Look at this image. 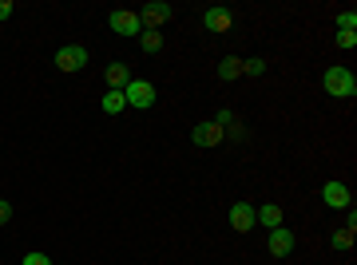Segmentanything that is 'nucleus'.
<instances>
[{
    "label": "nucleus",
    "mask_w": 357,
    "mask_h": 265,
    "mask_svg": "<svg viewBox=\"0 0 357 265\" xmlns=\"http://www.w3.org/2000/svg\"><path fill=\"white\" fill-rule=\"evenodd\" d=\"M321 88H326V95H333V99H354L357 95V76L349 72V67H326Z\"/></svg>",
    "instance_id": "f257e3e1"
},
{
    "label": "nucleus",
    "mask_w": 357,
    "mask_h": 265,
    "mask_svg": "<svg viewBox=\"0 0 357 265\" xmlns=\"http://www.w3.org/2000/svg\"><path fill=\"white\" fill-rule=\"evenodd\" d=\"M123 99H128V107H135V111H147V107H155L159 91H155L151 79H131L128 88H123Z\"/></svg>",
    "instance_id": "f03ea898"
},
{
    "label": "nucleus",
    "mask_w": 357,
    "mask_h": 265,
    "mask_svg": "<svg viewBox=\"0 0 357 265\" xmlns=\"http://www.w3.org/2000/svg\"><path fill=\"white\" fill-rule=\"evenodd\" d=\"M56 67L72 76V72H84L88 67V44H64V48L56 51Z\"/></svg>",
    "instance_id": "7ed1b4c3"
},
{
    "label": "nucleus",
    "mask_w": 357,
    "mask_h": 265,
    "mask_svg": "<svg viewBox=\"0 0 357 265\" xmlns=\"http://www.w3.org/2000/svg\"><path fill=\"white\" fill-rule=\"evenodd\" d=\"M171 16H175V8L167 0H147L139 8V24H143V32H159V24H167Z\"/></svg>",
    "instance_id": "20e7f679"
},
{
    "label": "nucleus",
    "mask_w": 357,
    "mask_h": 265,
    "mask_svg": "<svg viewBox=\"0 0 357 265\" xmlns=\"http://www.w3.org/2000/svg\"><path fill=\"white\" fill-rule=\"evenodd\" d=\"M107 28H112L115 36H139L143 24H139V13H128V8H115V13H107Z\"/></svg>",
    "instance_id": "39448f33"
},
{
    "label": "nucleus",
    "mask_w": 357,
    "mask_h": 265,
    "mask_svg": "<svg viewBox=\"0 0 357 265\" xmlns=\"http://www.w3.org/2000/svg\"><path fill=\"white\" fill-rule=\"evenodd\" d=\"M191 139H195V147H203V151H211V147H218V143L227 139V135H222V127H218L215 119H211V123H195Z\"/></svg>",
    "instance_id": "423d86ee"
},
{
    "label": "nucleus",
    "mask_w": 357,
    "mask_h": 265,
    "mask_svg": "<svg viewBox=\"0 0 357 265\" xmlns=\"http://www.w3.org/2000/svg\"><path fill=\"white\" fill-rule=\"evenodd\" d=\"M321 202L333 206V210H345V206H354V194H349L345 182H326L321 186Z\"/></svg>",
    "instance_id": "0eeeda50"
},
{
    "label": "nucleus",
    "mask_w": 357,
    "mask_h": 265,
    "mask_svg": "<svg viewBox=\"0 0 357 265\" xmlns=\"http://www.w3.org/2000/svg\"><path fill=\"white\" fill-rule=\"evenodd\" d=\"M266 250L274 253V257H286V253H294V234L286 226H274L266 238Z\"/></svg>",
    "instance_id": "6e6552de"
},
{
    "label": "nucleus",
    "mask_w": 357,
    "mask_h": 265,
    "mask_svg": "<svg viewBox=\"0 0 357 265\" xmlns=\"http://www.w3.org/2000/svg\"><path fill=\"white\" fill-rule=\"evenodd\" d=\"M230 226L238 230V234H250V230H255V206L250 202H234L230 206Z\"/></svg>",
    "instance_id": "1a4fd4ad"
},
{
    "label": "nucleus",
    "mask_w": 357,
    "mask_h": 265,
    "mask_svg": "<svg viewBox=\"0 0 357 265\" xmlns=\"http://www.w3.org/2000/svg\"><path fill=\"white\" fill-rule=\"evenodd\" d=\"M230 20H234V16H230V8H222V4H211V8L203 13V28H206V32H227Z\"/></svg>",
    "instance_id": "9d476101"
},
{
    "label": "nucleus",
    "mask_w": 357,
    "mask_h": 265,
    "mask_svg": "<svg viewBox=\"0 0 357 265\" xmlns=\"http://www.w3.org/2000/svg\"><path fill=\"white\" fill-rule=\"evenodd\" d=\"M103 79H107V91H123L131 83V72H128V63H107V72H103Z\"/></svg>",
    "instance_id": "9b49d317"
},
{
    "label": "nucleus",
    "mask_w": 357,
    "mask_h": 265,
    "mask_svg": "<svg viewBox=\"0 0 357 265\" xmlns=\"http://www.w3.org/2000/svg\"><path fill=\"white\" fill-rule=\"evenodd\" d=\"M255 222H258V226H266V230L282 226V206H278V202H266V206H258V210H255Z\"/></svg>",
    "instance_id": "f8f14e48"
},
{
    "label": "nucleus",
    "mask_w": 357,
    "mask_h": 265,
    "mask_svg": "<svg viewBox=\"0 0 357 265\" xmlns=\"http://www.w3.org/2000/svg\"><path fill=\"white\" fill-rule=\"evenodd\" d=\"M218 127H222V135H227V139H243L246 135V127L238 123V119H234V115L227 111V107H222V111H218V119H215Z\"/></svg>",
    "instance_id": "ddd939ff"
},
{
    "label": "nucleus",
    "mask_w": 357,
    "mask_h": 265,
    "mask_svg": "<svg viewBox=\"0 0 357 265\" xmlns=\"http://www.w3.org/2000/svg\"><path fill=\"white\" fill-rule=\"evenodd\" d=\"M218 76L227 79V83L243 79V60H238V56H222V63H218Z\"/></svg>",
    "instance_id": "4468645a"
},
{
    "label": "nucleus",
    "mask_w": 357,
    "mask_h": 265,
    "mask_svg": "<svg viewBox=\"0 0 357 265\" xmlns=\"http://www.w3.org/2000/svg\"><path fill=\"white\" fill-rule=\"evenodd\" d=\"M100 107L107 115H119V111H128V99H123V91H107V95L100 99Z\"/></svg>",
    "instance_id": "2eb2a0df"
},
{
    "label": "nucleus",
    "mask_w": 357,
    "mask_h": 265,
    "mask_svg": "<svg viewBox=\"0 0 357 265\" xmlns=\"http://www.w3.org/2000/svg\"><path fill=\"white\" fill-rule=\"evenodd\" d=\"M330 246H333V250H354V230H349V226H342V230H333V238H330Z\"/></svg>",
    "instance_id": "dca6fc26"
},
{
    "label": "nucleus",
    "mask_w": 357,
    "mask_h": 265,
    "mask_svg": "<svg viewBox=\"0 0 357 265\" xmlns=\"http://www.w3.org/2000/svg\"><path fill=\"white\" fill-rule=\"evenodd\" d=\"M139 48L147 51V56H155V51H163V36H159V32H139Z\"/></svg>",
    "instance_id": "f3484780"
},
{
    "label": "nucleus",
    "mask_w": 357,
    "mask_h": 265,
    "mask_svg": "<svg viewBox=\"0 0 357 265\" xmlns=\"http://www.w3.org/2000/svg\"><path fill=\"white\" fill-rule=\"evenodd\" d=\"M337 32H357V13H337Z\"/></svg>",
    "instance_id": "a211bd4d"
},
{
    "label": "nucleus",
    "mask_w": 357,
    "mask_h": 265,
    "mask_svg": "<svg viewBox=\"0 0 357 265\" xmlns=\"http://www.w3.org/2000/svg\"><path fill=\"white\" fill-rule=\"evenodd\" d=\"M266 72V60L262 56H255V60H243V76H262Z\"/></svg>",
    "instance_id": "6ab92c4d"
},
{
    "label": "nucleus",
    "mask_w": 357,
    "mask_h": 265,
    "mask_svg": "<svg viewBox=\"0 0 357 265\" xmlns=\"http://www.w3.org/2000/svg\"><path fill=\"white\" fill-rule=\"evenodd\" d=\"M20 265H52V257H48V253H24V262H20Z\"/></svg>",
    "instance_id": "aec40b11"
},
{
    "label": "nucleus",
    "mask_w": 357,
    "mask_h": 265,
    "mask_svg": "<svg viewBox=\"0 0 357 265\" xmlns=\"http://www.w3.org/2000/svg\"><path fill=\"white\" fill-rule=\"evenodd\" d=\"M337 48H357V32H337Z\"/></svg>",
    "instance_id": "412c9836"
},
{
    "label": "nucleus",
    "mask_w": 357,
    "mask_h": 265,
    "mask_svg": "<svg viewBox=\"0 0 357 265\" xmlns=\"http://www.w3.org/2000/svg\"><path fill=\"white\" fill-rule=\"evenodd\" d=\"M8 222H13V202L0 198V226H8Z\"/></svg>",
    "instance_id": "4be33fe9"
},
{
    "label": "nucleus",
    "mask_w": 357,
    "mask_h": 265,
    "mask_svg": "<svg viewBox=\"0 0 357 265\" xmlns=\"http://www.w3.org/2000/svg\"><path fill=\"white\" fill-rule=\"evenodd\" d=\"M16 13V0H0V20H8Z\"/></svg>",
    "instance_id": "5701e85b"
}]
</instances>
